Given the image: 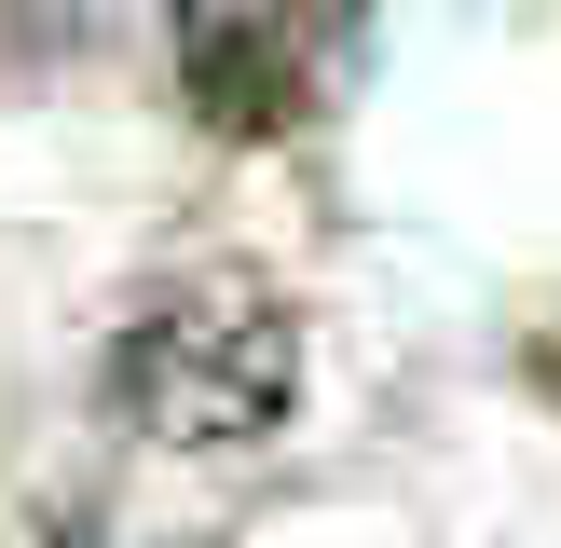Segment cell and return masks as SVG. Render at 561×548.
Returning a JSON list of instances; mask_svg holds the SVG:
<instances>
[{
    "label": "cell",
    "instance_id": "6da1fadb",
    "mask_svg": "<svg viewBox=\"0 0 561 548\" xmlns=\"http://www.w3.org/2000/svg\"><path fill=\"white\" fill-rule=\"evenodd\" d=\"M110 398L151 438H179V453H247V438H274L288 398H301V329H288V301L247 288V274H179V288H151L124 316Z\"/></svg>",
    "mask_w": 561,
    "mask_h": 548
}]
</instances>
